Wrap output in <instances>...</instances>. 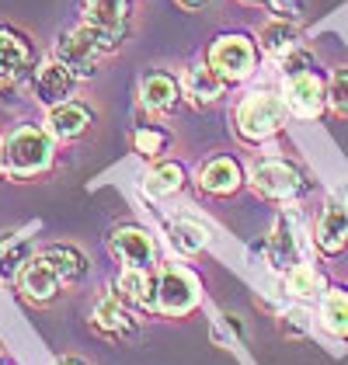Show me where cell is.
Listing matches in <instances>:
<instances>
[{"mask_svg":"<svg viewBox=\"0 0 348 365\" xmlns=\"http://www.w3.org/2000/svg\"><path fill=\"white\" fill-rule=\"evenodd\" d=\"M348 240V205L331 198L317 220V247L324 254H338Z\"/></svg>","mask_w":348,"mask_h":365,"instance_id":"cell-19","label":"cell"},{"mask_svg":"<svg viewBox=\"0 0 348 365\" xmlns=\"http://www.w3.org/2000/svg\"><path fill=\"white\" fill-rule=\"evenodd\" d=\"M320 320H324V327H327L334 337L348 341V292L345 289H331V292L324 296Z\"/></svg>","mask_w":348,"mask_h":365,"instance_id":"cell-25","label":"cell"},{"mask_svg":"<svg viewBox=\"0 0 348 365\" xmlns=\"http://www.w3.org/2000/svg\"><path fill=\"white\" fill-rule=\"evenodd\" d=\"M168 143H171V133L160 129V125H140V129L133 133V150H136L143 160H157V157L168 150Z\"/></svg>","mask_w":348,"mask_h":365,"instance_id":"cell-27","label":"cell"},{"mask_svg":"<svg viewBox=\"0 0 348 365\" xmlns=\"http://www.w3.org/2000/svg\"><path fill=\"white\" fill-rule=\"evenodd\" d=\"M282 98L296 118H320V112L327 108V84L317 73V66L282 77Z\"/></svg>","mask_w":348,"mask_h":365,"instance_id":"cell-9","label":"cell"},{"mask_svg":"<svg viewBox=\"0 0 348 365\" xmlns=\"http://www.w3.org/2000/svg\"><path fill=\"white\" fill-rule=\"evenodd\" d=\"M199 188H203L205 195H233L240 185H244V170L240 164L233 160V157H213V160H205L203 168H199Z\"/></svg>","mask_w":348,"mask_h":365,"instance_id":"cell-17","label":"cell"},{"mask_svg":"<svg viewBox=\"0 0 348 365\" xmlns=\"http://www.w3.org/2000/svg\"><path fill=\"white\" fill-rule=\"evenodd\" d=\"M227 81L209 66V63H192L188 70H185V77H181V91H185V98L192 101V108H213L220 98H223V91H227Z\"/></svg>","mask_w":348,"mask_h":365,"instance_id":"cell-13","label":"cell"},{"mask_svg":"<svg viewBox=\"0 0 348 365\" xmlns=\"http://www.w3.org/2000/svg\"><path fill=\"white\" fill-rule=\"evenodd\" d=\"M290 105L275 91H251L233 108V129L244 143H265L279 136L290 122Z\"/></svg>","mask_w":348,"mask_h":365,"instance_id":"cell-1","label":"cell"},{"mask_svg":"<svg viewBox=\"0 0 348 365\" xmlns=\"http://www.w3.org/2000/svg\"><path fill=\"white\" fill-rule=\"evenodd\" d=\"M0 178H7V160H4V143H0Z\"/></svg>","mask_w":348,"mask_h":365,"instance_id":"cell-32","label":"cell"},{"mask_svg":"<svg viewBox=\"0 0 348 365\" xmlns=\"http://www.w3.org/2000/svg\"><path fill=\"white\" fill-rule=\"evenodd\" d=\"M126 42H118L112 38L108 31L94 29V25H84V21H77L73 29L59 31L56 38V49H53V56L63 59L81 81H91L94 73H98V59L112 56L118 53Z\"/></svg>","mask_w":348,"mask_h":365,"instance_id":"cell-2","label":"cell"},{"mask_svg":"<svg viewBox=\"0 0 348 365\" xmlns=\"http://www.w3.org/2000/svg\"><path fill=\"white\" fill-rule=\"evenodd\" d=\"M105 244H108V254L116 257L122 268H153L157 251H153V237L146 233L143 226L136 223L112 226Z\"/></svg>","mask_w":348,"mask_h":365,"instance_id":"cell-10","label":"cell"},{"mask_svg":"<svg viewBox=\"0 0 348 365\" xmlns=\"http://www.w3.org/2000/svg\"><path fill=\"white\" fill-rule=\"evenodd\" d=\"M258 42L272 59H282V56H290L292 49H300V31H296V25H292L290 18H272L258 31Z\"/></svg>","mask_w":348,"mask_h":365,"instance_id":"cell-20","label":"cell"},{"mask_svg":"<svg viewBox=\"0 0 348 365\" xmlns=\"http://www.w3.org/2000/svg\"><path fill=\"white\" fill-rule=\"evenodd\" d=\"M205 63L227 81V84H244L255 66H258V46L244 31H223L209 42Z\"/></svg>","mask_w":348,"mask_h":365,"instance_id":"cell-4","label":"cell"},{"mask_svg":"<svg viewBox=\"0 0 348 365\" xmlns=\"http://www.w3.org/2000/svg\"><path fill=\"white\" fill-rule=\"evenodd\" d=\"M181 185H185V168H181V164H174V160L153 164V168L143 174V181H140L143 195H150V198L174 195V192H181Z\"/></svg>","mask_w":348,"mask_h":365,"instance_id":"cell-21","label":"cell"},{"mask_svg":"<svg viewBox=\"0 0 348 365\" xmlns=\"http://www.w3.org/2000/svg\"><path fill=\"white\" fill-rule=\"evenodd\" d=\"M91 122H94V112L87 108L84 101H73V98L46 112V129H49L53 140H59V143L81 140L87 129H91Z\"/></svg>","mask_w":348,"mask_h":365,"instance_id":"cell-15","label":"cell"},{"mask_svg":"<svg viewBox=\"0 0 348 365\" xmlns=\"http://www.w3.org/2000/svg\"><path fill=\"white\" fill-rule=\"evenodd\" d=\"M133 7L136 0H77L81 21L94 25V29L108 31L112 38L126 42L129 29H133Z\"/></svg>","mask_w":348,"mask_h":365,"instance_id":"cell-11","label":"cell"},{"mask_svg":"<svg viewBox=\"0 0 348 365\" xmlns=\"http://www.w3.org/2000/svg\"><path fill=\"white\" fill-rule=\"evenodd\" d=\"M181 11H203V7H209L213 0H174Z\"/></svg>","mask_w":348,"mask_h":365,"instance_id":"cell-31","label":"cell"},{"mask_svg":"<svg viewBox=\"0 0 348 365\" xmlns=\"http://www.w3.org/2000/svg\"><path fill=\"white\" fill-rule=\"evenodd\" d=\"M195 307H199V279L181 264H164L157 272V313L185 317Z\"/></svg>","mask_w":348,"mask_h":365,"instance_id":"cell-7","label":"cell"},{"mask_svg":"<svg viewBox=\"0 0 348 365\" xmlns=\"http://www.w3.org/2000/svg\"><path fill=\"white\" fill-rule=\"evenodd\" d=\"M53 133L46 125H18L4 140V160H7V178L14 181H31L53 168Z\"/></svg>","mask_w":348,"mask_h":365,"instance_id":"cell-3","label":"cell"},{"mask_svg":"<svg viewBox=\"0 0 348 365\" xmlns=\"http://www.w3.org/2000/svg\"><path fill=\"white\" fill-rule=\"evenodd\" d=\"M59 365H84V362H81V359H63Z\"/></svg>","mask_w":348,"mask_h":365,"instance_id":"cell-33","label":"cell"},{"mask_svg":"<svg viewBox=\"0 0 348 365\" xmlns=\"http://www.w3.org/2000/svg\"><path fill=\"white\" fill-rule=\"evenodd\" d=\"M77 84H81V77L56 56H49L46 63H39L35 73H31V94H35V101H39L46 112L56 108V105H63V101H70L73 91H77Z\"/></svg>","mask_w":348,"mask_h":365,"instance_id":"cell-8","label":"cell"},{"mask_svg":"<svg viewBox=\"0 0 348 365\" xmlns=\"http://www.w3.org/2000/svg\"><path fill=\"white\" fill-rule=\"evenodd\" d=\"M168 240H171V247L178 254H199L205 247V230L195 220H185V216H178L168 223Z\"/></svg>","mask_w":348,"mask_h":365,"instance_id":"cell-24","label":"cell"},{"mask_svg":"<svg viewBox=\"0 0 348 365\" xmlns=\"http://www.w3.org/2000/svg\"><path fill=\"white\" fill-rule=\"evenodd\" d=\"M251 188L261 198H272V202H290V198L303 195L307 192V178L303 170L290 164V160H279V157H265L251 164Z\"/></svg>","mask_w":348,"mask_h":365,"instance_id":"cell-5","label":"cell"},{"mask_svg":"<svg viewBox=\"0 0 348 365\" xmlns=\"http://www.w3.org/2000/svg\"><path fill=\"white\" fill-rule=\"evenodd\" d=\"M268 7L275 11V18H300L303 14V0H268Z\"/></svg>","mask_w":348,"mask_h":365,"instance_id":"cell-30","label":"cell"},{"mask_svg":"<svg viewBox=\"0 0 348 365\" xmlns=\"http://www.w3.org/2000/svg\"><path fill=\"white\" fill-rule=\"evenodd\" d=\"M181 81L171 77L168 70H146L143 77H140V105H143L146 112H171L174 105L181 101Z\"/></svg>","mask_w":348,"mask_h":365,"instance_id":"cell-14","label":"cell"},{"mask_svg":"<svg viewBox=\"0 0 348 365\" xmlns=\"http://www.w3.org/2000/svg\"><path fill=\"white\" fill-rule=\"evenodd\" d=\"M31 257V244L18 233V230H7L0 233V279L11 282L21 275V268L29 264Z\"/></svg>","mask_w":348,"mask_h":365,"instance_id":"cell-22","label":"cell"},{"mask_svg":"<svg viewBox=\"0 0 348 365\" xmlns=\"http://www.w3.org/2000/svg\"><path fill=\"white\" fill-rule=\"evenodd\" d=\"M118 299L136 309H157V272L153 268H122L116 279Z\"/></svg>","mask_w":348,"mask_h":365,"instance_id":"cell-16","label":"cell"},{"mask_svg":"<svg viewBox=\"0 0 348 365\" xmlns=\"http://www.w3.org/2000/svg\"><path fill=\"white\" fill-rule=\"evenodd\" d=\"M18 285H21V292H25V299H29V303L46 307V303H53V299L59 296L63 279H59L56 264H53L46 254H31L29 264H25V268H21V275H18Z\"/></svg>","mask_w":348,"mask_h":365,"instance_id":"cell-12","label":"cell"},{"mask_svg":"<svg viewBox=\"0 0 348 365\" xmlns=\"http://www.w3.org/2000/svg\"><path fill=\"white\" fill-rule=\"evenodd\" d=\"M240 4H251L255 7V4H268V0H240Z\"/></svg>","mask_w":348,"mask_h":365,"instance_id":"cell-34","label":"cell"},{"mask_svg":"<svg viewBox=\"0 0 348 365\" xmlns=\"http://www.w3.org/2000/svg\"><path fill=\"white\" fill-rule=\"evenodd\" d=\"M286 289L300 299H314V296H320V275L310 264H292L286 272Z\"/></svg>","mask_w":348,"mask_h":365,"instance_id":"cell-28","label":"cell"},{"mask_svg":"<svg viewBox=\"0 0 348 365\" xmlns=\"http://www.w3.org/2000/svg\"><path fill=\"white\" fill-rule=\"evenodd\" d=\"M39 53L31 38L14 25H0V94L14 91L29 73H35Z\"/></svg>","mask_w":348,"mask_h":365,"instance_id":"cell-6","label":"cell"},{"mask_svg":"<svg viewBox=\"0 0 348 365\" xmlns=\"http://www.w3.org/2000/svg\"><path fill=\"white\" fill-rule=\"evenodd\" d=\"M327 105L334 115L348 118V70H334V77L327 84Z\"/></svg>","mask_w":348,"mask_h":365,"instance_id":"cell-29","label":"cell"},{"mask_svg":"<svg viewBox=\"0 0 348 365\" xmlns=\"http://www.w3.org/2000/svg\"><path fill=\"white\" fill-rule=\"evenodd\" d=\"M268 261L275 268H286V272L296 264V240H292V230L286 220H279L272 237H268Z\"/></svg>","mask_w":348,"mask_h":365,"instance_id":"cell-26","label":"cell"},{"mask_svg":"<svg viewBox=\"0 0 348 365\" xmlns=\"http://www.w3.org/2000/svg\"><path fill=\"white\" fill-rule=\"evenodd\" d=\"M91 320H94V327H98L101 334H108V337H133L136 334V320L129 317V309L122 307V299L112 296V292H105V296L94 303Z\"/></svg>","mask_w":348,"mask_h":365,"instance_id":"cell-18","label":"cell"},{"mask_svg":"<svg viewBox=\"0 0 348 365\" xmlns=\"http://www.w3.org/2000/svg\"><path fill=\"white\" fill-rule=\"evenodd\" d=\"M42 254L56 264L63 285H73V282H81L87 275V257L77 247H70V244H53V247H46Z\"/></svg>","mask_w":348,"mask_h":365,"instance_id":"cell-23","label":"cell"}]
</instances>
